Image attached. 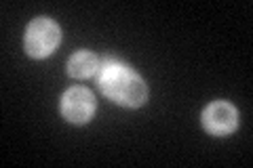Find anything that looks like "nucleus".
I'll list each match as a JSON object with an SVG mask.
<instances>
[{"instance_id":"obj_1","label":"nucleus","mask_w":253,"mask_h":168,"mask_svg":"<svg viewBox=\"0 0 253 168\" xmlns=\"http://www.w3.org/2000/svg\"><path fill=\"white\" fill-rule=\"evenodd\" d=\"M97 80L99 89L104 91L106 97L114 99L116 103L126 107H139L141 103H146V84L141 82V78L125 67L118 61L106 59L97 69Z\"/></svg>"},{"instance_id":"obj_2","label":"nucleus","mask_w":253,"mask_h":168,"mask_svg":"<svg viewBox=\"0 0 253 168\" xmlns=\"http://www.w3.org/2000/svg\"><path fill=\"white\" fill-rule=\"evenodd\" d=\"M61 40V30L55 21L41 17L34 19L26 32V51L32 57H46L55 51Z\"/></svg>"},{"instance_id":"obj_3","label":"nucleus","mask_w":253,"mask_h":168,"mask_svg":"<svg viewBox=\"0 0 253 168\" xmlns=\"http://www.w3.org/2000/svg\"><path fill=\"white\" fill-rule=\"evenodd\" d=\"M61 111L70 122H76V124L86 122L95 111L93 95L86 89H81V86L66 91V95H63V99H61Z\"/></svg>"},{"instance_id":"obj_4","label":"nucleus","mask_w":253,"mask_h":168,"mask_svg":"<svg viewBox=\"0 0 253 168\" xmlns=\"http://www.w3.org/2000/svg\"><path fill=\"white\" fill-rule=\"evenodd\" d=\"M203 124L211 134H230L236 129V109L226 101H215L203 111Z\"/></svg>"},{"instance_id":"obj_5","label":"nucleus","mask_w":253,"mask_h":168,"mask_svg":"<svg viewBox=\"0 0 253 168\" xmlns=\"http://www.w3.org/2000/svg\"><path fill=\"white\" fill-rule=\"evenodd\" d=\"M97 69H99L97 57L91 53H86V51L76 53L68 63V71H70V76H74V78H89Z\"/></svg>"}]
</instances>
